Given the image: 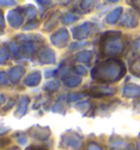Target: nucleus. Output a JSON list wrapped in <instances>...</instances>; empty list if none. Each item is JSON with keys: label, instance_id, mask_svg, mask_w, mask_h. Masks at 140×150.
I'll return each instance as SVG.
<instances>
[{"label": "nucleus", "instance_id": "obj_7", "mask_svg": "<svg viewBox=\"0 0 140 150\" xmlns=\"http://www.w3.org/2000/svg\"><path fill=\"white\" fill-rule=\"evenodd\" d=\"M64 82L68 87H76V86H78L80 83V78L74 77V76H68V77L64 78Z\"/></svg>", "mask_w": 140, "mask_h": 150}, {"label": "nucleus", "instance_id": "obj_3", "mask_svg": "<svg viewBox=\"0 0 140 150\" xmlns=\"http://www.w3.org/2000/svg\"><path fill=\"white\" fill-rule=\"evenodd\" d=\"M24 68L21 66H16L11 68L8 72V78L9 80L12 82V83H16L18 82V80H20V78L24 75Z\"/></svg>", "mask_w": 140, "mask_h": 150}, {"label": "nucleus", "instance_id": "obj_15", "mask_svg": "<svg viewBox=\"0 0 140 150\" xmlns=\"http://www.w3.org/2000/svg\"><path fill=\"white\" fill-rule=\"evenodd\" d=\"M37 25H38V23H37V22H30L29 24L24 26V30L35 29V28H37Z\"/></svg>", "mask_w": 140, "mask_h": 150}, {"label": "nucleus", "instance_id": "obj_14", "mask_svg": "<svg viewBox=\"0 0 140 150\" xmlns=\"http://www.w3.org/2000/svg\"><path fill=\"white\" fill-rule=\"evenodd\" d=\"M78 19V17H74V14H67V16H65V18H64V22L65 23H71V22L76 21Z\"/></svg>", "mask_w": 140, "mask_h": 150}, {"label": "nucleus", "instance_id": "obj_8", "mask_svg": "<svg viewBox=\"0 0 140 150\" xmlns=\"http://www.w3.org/2000/svg\"><path fill=\"white\" fill-rule=\"evenodd\" d=\"M58 88H59V82L56 81V80H52V81H49V82H47L45 84L44 89L46 91H56Z\"/></svg>", "mask_w": 140, "mask_h": 150}, {"label": "nucleus", "instance_id": "obj_11", "mask_svg": "<svg viewBox=\"0 0 140 150\" xmlns=\"http://www.w3.org/2000/svg\"><path fill=\"white\" fill-rule=\"evenodd\" d=\"M9 57L8 50L4 48V47H0V64H4L7 62V59Z\"/></svg>", "mask_w": 140, "mask_h": 150}, {"label": "nucleus", "instance_id": "obj_18", "mask_svg": "<svg viewBox=\"0 0 140 150\" xmlns=\"http://www.w3.org/2000/svg\"><path fill=\"white\" fill-rule=\"evenodd\" d=\"M26 150H47L46 148H44V147H35V146H31L29 147Z\"/></svg>", "mask_w": 140, "mask_h": 150}, {"label": "nucleus", "instance_id": "obj_1", "mask_svg": "<svg viewBox=\"0 0 140 150\" xmlns=\"http://www.w3.org/2000/svg\"><path fill=\"white\" fill-rule=\"evenodd\" d=\"M68 38H69V34L67 32V30L60 29L59 31L55 32L52 35L50 40H52V43H53L54 45L58 46V47H64V46L66 45Z\"/></svg>", "mask_w": 140, "mask_h": 150}, {"label": "nucleus", "instance_id": "obj_6", "mask_svg": "<svg viewBox=\"0 0 140 150\" xmlns=\"http://www.w3.org/2000/svg\"><path fill=\"white\" fill-rule=\"evenodd\" d=\"M29 98L28 96H22L19 101V104H18V111L17 115H19V117H21L22 115H24L26 113V108H28V103H29Z\"/></svg>", "mask_w": 140, "mask_h": 150}, {"label": "nucleus", "instance_id": "obj_13", "mask_svg": "<svg viewBox=\"0 0 140 150\" xmlns=\"http://www.w3.org/2000/svg\"><path fill=\"white\" fill-rule=\"evenodd\" d=\"M16 4H17L14 0H0V6H4V7H11Z\"/></svg>", "mask_w": 140, "mask_h": 150}, {"label": "nucleus", "instance_id": "obj_2", "mask_svg": "<svg viewBox=\"0 0 140 150\" xmlns=\"http://www.w3.org/2000/svg\"><path fill=\"white\" fill-rule=\"evenodd\" d=\"M8 22L12 28L18 29L23 23V17L18 10H11L8 12Z\"/></svg>", "mask_w": 140, "mask_h": 150}, {"label": "nucleus", "instance_id": "obj_5", "mask_svg": "<svg viewBox=\"0 0 140 150\" xmlns=\"http://www.w3.org/2000/svg\"><path fill=\"white\" fill-rule=\"evenodd\" d=\"M41 72L40 71H34L32 74H30L24 80V83L29 87H34V86H37L41 81Z\"/></svg>", "mask_w": 140, "mask_h": 150}, {"label": "nucleus", "instance_id": "obj_19", "mask_svg": "<svg viewBox=\"0 0 140 150\" xmlns=\"http://www.w3.org/2000/svg\"><path fill=\"white\" fill-rule=\"evenodd\" d=\"M4 16H2V12L0 11V28H4Z\"/></svg>", "mask_w": 140, "mask_h": 150}, {"label": "nucleus", "instance_id": "obj_12", "mask_svg": "<svg viewBox=\"0 0 140 150\" xmlns=\"http://www.w3.org/2000/svg\"><path fill=\"white\" fill-rule=\"evenodd\" d=\"M9 48H10V52L12 53L14 56H17L18 53H19V46H18L17 43H10V46H9Z\"/></svg>", "mask_w": 140, "mask_h": 150}, {"label": "nucleus", "instance_id": "obj_4", "mask_svg": "<svg viewBox=\"0 0 140 150\" xmlns=\"http://www.w3.org/2000/svg\"><path fill=\"white\" fill-rule=\"evenodd\" d=\"M40 62L42 64H54L55 63V54L49 48H46L40 55Z\"/></svg>", "mask_w": 140, "mask_h": 150}, {"label": "nucleus", "instance_id": "obj_16", "mask_svg": "<svg viewBox=\"0 0 140 150\" xmlns=\"http://www.w3.org/2000/svg\"><path fill=\"white\" fill-rule=\"evenodd\" d=\"M35 1L41 6H48L52 2V0H35Z\"/></svg>", "mask_w": 140, "mask_h": 150}, {"label": "nucleus", "instance_id": "obj_10", "mask_svg": "<svg viewBox=\"0 0 140 150\" xmlns=\"http://www.w3.org/2000/svg\"><path fill=\"white\" fill-rule=\"evenodd\" d=\"M25 14L28 18H35V16L37 14V10L35 9V7L29 4L25 9Z\"/></svg>", "mask_w": 140, "mask_h": 150}, {"label": "nucleus", "instance_id": "obj_9", "mask_svg": "<svg viewBox=\"0 0 140 150\" xmlns=\"http://www.w3.org/2000/svg\"><path fill=\"white\" fill-rule=\"evenodd\" d=\"M23 52H24L26 55H31L34 53V50H35V46L32 42H28V43H24L23 44Z\"/></svg>", "mask_w": 140, "mask_h": 150}, {"label": "nucleus", "instance_id": "obj_17", "mask_svg": "<svg viewBox=\"0 0 140 150\" xmlns=\"http://www.w3.org/2000/svg\"><path fill=\"white\" fill-rule=\"evenodd\" d=\"M6 81H7V76L4 72H0V83H6Z\"/></svg>", "mask_w": 140, "mask_h": 150}]
</instances>
